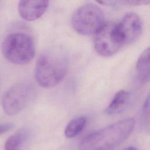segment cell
I'll return each instance as SVG.
<instances>
[{
  "mask_svg": "<svg viewBox=\"0 0 150 150\" xmlns=\"http://www.w3.org/2000/svg\"><path fill=\"white\" fill-rule=\"evenodd\" d=\"M134 125V119L128 118L96 131L84 138L79 150H111L129 136Z\"/></svg>",
  "mask_w": 150,
  "mask_h": 150,
  "instance_id": "cell-1",
  "label": "cell"
},
{
  "mask_svg": "<svg viewBox=\"0 0 150 150\" xmlns=\"http://www.w3.org/2000/svg\"><path fill=\"white\" fill-rule=\"evenodd\" d=\"M49 0H20L18 12L25 21H33L40 18L49 5Z\"/></svg>",
  "mask_w": 150,
  "mask_h": 150,
  "instance_id": "cell-8",
  "label": "cell"
},
{
  "mask_svg": "<svg viewBox=\"0 0 150 150\" xmlns=\"http://www.w3.org/2000/svg\"><path fill=\"white\" fill-rule=\"evenodd\" d=\"M124 150H138V149L134 146H129V147H128V148H125Z\"/></svg>",
  "mask_w": 150,
  "mask_h": 150,
  "instance_id": "cell-17",
  "label": "cell"
},
{
  "mask_svg": "<svg viewBox=\"0 0 150 150\" xmlns=\"http://www.w3.org/2000/svg\"><path fill=\"white\" fill-rule=\"evenodd\" d=\"M35 89L32 83L19 82L11 87L2 99L4 111L9 115H14L23 110L33 100Z\"/></svg>",
  "mask_w": 150,
  "mask_h": 150,
  "instance_id": "cell-5",
  "label": "cell"
},
{
  "mask_svg": "<svg viewBox=\"0 0 150 150\" xmlns=\"http://www.w3.org/2000/svg\"><path fill=\"white\" fill-rule=\"evenodd\" d=\"M105 23L104 13L94 4H87L73 13L71 24L74 30L82 35H95Z\"/></svg>",
  "mask_w": 150,
  "mask_h": 150,
  "instance_id": "cell-4",
  "label": "cell"
},
{
  "mask_svg": "<svg viewBox=\"0 0 150 150\" xmlns=\"http://www.w3.org/2000/svg\"><path fill=\"white\" fill-rule=\"evenodd\" d=\"M141 122L145 131L150 134V92L145 100L142 108Z\"/></svg>",
  "mask_w": 150,
  "mask_h": 150,
  "instance_id": "cell-13",
  "label": "cell"
},
{
  "mask_svg": "<svg viewBox=\"0 0 150 150\" xmlns=\"http://www.w3.org/2000/svg\"><path fill=\"white\" fill-rule=\"evenodd\" d=\"M142 28L139 16L132 12L127 13L119 23L115 24L117 33L123 46L134 42L140 36Z\"/></svg>",
  "mask_w": 150,
  "mask_h": 150,
  "instance_id": "cell-7",
  "label": "cell"
},
{
  "mask_svg": "<svg viewBox=\"0 0 150 150\" xmlns=\"http://www.w3.org/2000/svg\"><path fill=\"white\" fill-rule=\"evenodd\" d=\"M138 79L140 83L145 84L150 81V65L137 72Z\"/></svg>",
  "mask_w": 150,
  "mask_h": 150,
  "instance_id": "cell-15",
  "label": "cell"
},
{
  "mask_svg": "<svg viewBox=\"0 0 150 150\" xmlns=\"http://www.w3.org/2000/svg\"><path fill=\"white\" fill-rule=\"evenodd\" d=\"M130 94L124 90L118 91L114 96L109 105L104 110L105 114L114 115L121 113L127 107L129 101Z\"/></svg>",
  "mask_w": 150,
  "mask_h": 150,
  "instance_id": "cell-10",
  "label": "cell"
},
{
  "mask_svg": "<svg viewBox=\"0 0 150 150\" xmlns=\"http://www.w3.org/2000/svg\"><path fill=\"white\" fill-rule=\"evenodd\" d=\"M68 70V60L62 53L47 52L38 57L35 74L37 83L42 87L51 88L59 84Z\"/></svg>",
  "mask_w": 150,
  "mask_h": 150,
  "instance_id": "cell-2",
  "label": "cell"
},
{
  "mask_svg": "<svg viewBox=\"0 0 150 150\" xmlns=\"http://www.w3.org/2000/svg\"><path fill=\"white\" fill-rule=\"evenodd\" d=\"M14 127V125L12 123L0 124V135L9 131Z\"/></svg>",
  "mask_w": 150,
  "mask_h": 150,
  "instance_id": "cell-16",
  "label": "cell"
},
{
  "mask_svg": "<svg viewBox=\"0 0 150 150\" xmlns=\"http://www.w3.org/2000/svg\"><path fill=\"white\" fill-rule=\"evenodd\" d=\"M30 135L28 128H22L12 134L6 140L4 150H22L28 141Z\"/></svg>",
  "mask_w": 150,
  "mask_h": 150,
  "instance_id": "cell-9",
  "label": "cell"
},
{
  "mask_svg": "<svg viewBox=\"0 0 150 150\" xmlns=\"http://www.w3.org/2000/svg\"><path fill=\"white\" fill-rule=\"evenodd\" d=\"M4 56L10 62L18 65L28 63L34 57L35 47L32 38L24 33L9 35L2 44Z\"/></svg>",
  "mask_w": 150,
  "mask_h": 150,
  "instance_id": "cell-3",
  "label": "cell"
},
{
  "mask_svg": "<svg viewBox=\"0 0 150 150\" xmlns=\"http://www.w3.org/2000/svg\"><path fill=\"white\" fill-rule=\"evenodd\" d=\"M150 65V46L146 49L139 57L137 64V72H138Z\"/></svg>",
  "mask_w": 150,
  "mask_h": 150,
  "instance_id": "cell-14",
  "label": "cell"
},
{
  "mask_svg": "<svg viewBox=\"0 0 150 150\" xmlns=\"http://www.w3.org/2000/svg\"><path fill=\"white\" fill-rule=\"evenodd\" d=\"M104 5H142L150 3V0H96Z\"/></svg>",
  "mask_w": 150,
  "mask_h": 150,
  "instance_id": "cell-12",
  "label": "cell"
},
{
  "mask_svg": "<svg viewBox=\"0 0 150 150\" xmlns=\"http://www.w3.org/2000/svg\"><path fill=\"white\" fill-rule=\"evenodd\" d=\"M94 46L96 52L100 55L108 57L117 53L122 44L115 29V24L105 23L95 34Z\"/></svg>",
  "mask_w": 150,
  "mask_h": 150,
  "instance_id": "cell-6",
  "label": "cell"
},
{
  "mask_svg": "<svg viewBox=\"0 0 150 150\" xmlns=\"http://www.w3.org/2000/svg\"><path fill=\"white\" fill-rule=\"evenodd\" d=\"M87 120L84 116H79L70 121L64 129V135L68 138H74L84 128Z\"/></svg>",
  "mask_w": 150,
  "mask_h": 150,
  "instance_id": "cell-11",
  "label": "cell"
}]
</instances>
